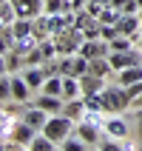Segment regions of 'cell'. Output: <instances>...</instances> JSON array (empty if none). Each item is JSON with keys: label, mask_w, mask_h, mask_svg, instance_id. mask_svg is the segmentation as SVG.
Segmentation results:
<instances>
[{"label": "cell", "mask_w": 142, "mask_h": 151, "mask_svg": "<svg viewBox=\"0 0 142 151\" xmlns=\"http://www.w3.org/2000/svg\"><path fill=\"white\" fill-rule=\"evenodd\" d=\"M125 109H131V94L125 86H105L102 88V111L105 114H122Z\"/></svg>", "instance_id": "cell-1"}, {"label": "cell", "mask_w": 142, "mask_h": 151, "mask_svg": "<svg viewBox=\"0 0 142 151\" xmlns=\"http://www.w3.org/2000/svg\"><path fill=\"white\" fill-rule=\"evenodd\" d=\"M71 128H74V120L60 111V114H51V117H49V123H46V128H43V134L51 137V140L60 145L68 134H71Z\"/></svg>", "instance_id": "cell-2"}, {"label": "cell", "mask_w": 142, "mask_h": 151, "mask_svg": "<svg viewBox=\"0 0 142 151\" xmlns=\"http://www.w3.org/2000/svg\"><path fill=\"white\" fill-rule=\"evenodd\" d=\"M54 40H57V51L60 54H80V49H83V43H85V34H83V29L71 26L66 34H60Z\"/></svg>", "instance_id": "cell-3"}, {"label": "cell", "mask_w": 142, "mask_h": 151, "mask_svg": "<svg viewBox=\"0 0 142 151\" xmlns=\"http://www.w3.org/2000/svg\"><path fill=\"white\" fill-rule=\"evenodd\" d=\"M102 131H105V128L97 126V123H91V120H80V123H77V134L85 140V145H88V148H100Z\"/></svg>", "instance_id": "cell-4"}, {"label": "cell", "mask_w": 142, "mask_h": 151, "mask_svg": "<svg viewBox=\"0 0 142 151\" xmlns=\"http://www.w3.org/2000/svg\"><path fill=\"white\" fill-rule=\"evenodd\" d=\"M34 134H37V131H34L29 123H23V120H20L17 126H11V134H9V137H11V145L6 143V151H9V148H20V145H23V148H29V143L34 140Z\"/></svg>", "instance_id": "cell-5"}, {"label": "cell", "mask_w": 142, "mask_h": 151, "mask_svg": "<svg viewBox=\"0 0 142 151\" xmlns=\"http://www.w3.org/2000/svg\"><path fill=\"white\" fill-rule=\"evenodd\" d=\"M34 106L43 111H49V114H60L63 111V97L60 94H46V91H37V97H34Z\"/></svg>", "instance_id": "cell-6"}, {"label": "cell", "mask_w": 142, "mask_h": 151, "mask_svg": "<svg viewBox=\"0 0 142 151\" xmlns=\"http://www.w3.org/2000/svg\"><path fill=\"white\" fill-rule=\"evenodd\" d=\"M114 26H117L119 34H128V37L136 40V32L142 29V20H139V14H119V20Z\"/></svg>", "instance_id": "cell-7"}, {"label": "cell", "mask_w": 142, "mask_h": 151, "mask_svg": "<svg viewBox=\"0 0 142 151\" xmlns=\"http://www.w3.org/2000/svg\"><path fill=\"white\" fill-rule=\"evenodd\" d=\"M102 128H105V137H117V140H125V137H128V131H131V128H128V123L119 117V114L108 117Z\"/></svg>", "instance_id": "cell-8"}, {"label": "cell", "mask_w": 142, "mask_h": 151, "mask_svg": "<svg viewBox=\"0 0 142 151\" xmlns=\"http://www.w3.org/2000/svg\"><path fill=\"white\" fill-rule=\"evenodd\" d=\"M31 86L26 83V77H11V100L14 103H29L31 100Z\"/></svg>", "instance_id": "cell-9"}, {"label": "cell", "mask_w": 142, "mask_h": 151, "mask_svg": "<svg viewBox=\"0 0 142 151\" xmlns=\"http://www.w3.org/2000/svg\"><path fill=\"white\" fill-rule=\"evenodd\" d=\"M49 111H43V109H37V106H31V109L23 114V123H29V126L34 128V131H43L46 128V123H49Z\"/></svg>", "instance_id": "cell-10"}, {"label": "cell", "mask_w": 142, "mask_h": 151, "mask_svg": "<svg viewBox=\"0 0 142 151\" xmlns=\"http://www.w3.org/2000/svg\"><path fill=\"white\" fill-rule=\"evenodd\" d=\"M17 9V17H37L43 12V0H11Z\"/></svg>", "instance_id": "cell-11"}, {"label": "cell", "mask_w": 142, "mask_h": 151, "mask_svg": "<svg viewBox=\"0 0 142 151\" xmlns=\"http://www.w3.org/2000/svg\"><path fill=\"white\" fill-rule=\"evenodd\" d=\"M23 77H26V83L31 86L34 91H40V88H43V83H46V77H49V74H46V68H43V66H26Z\"/></svg>", "instance_id": "cell-12"}, {"label": "cell", "mask_w": 142, "mask_h": 151, "mask_svg": "<svg viewBox=\"0 0 142 151\" xmlns=\"http://www.w3.org/2000/svg\"><path fill=\"white\" fill-rule=\"evenodd\" d=\"M142 80V66H128V68H122V71H117V83L119 86H136Z\"/></svg>", "instance_id": "cell-13"}, {"label": "cell", "mask_w": 142, "mask_h": 151, "mask_svg": "<svg viewBox=\"0 0 142 151\" xmlns=\"http://www.w3.org/2000/svg\"><path fill=\"white\" fill-rule=\"evenodd\" d=\"M105 77H97V74H83L80 77V86H83V94H100L102 88H105V83H102Z\"/></svg>", "instance_id": "cell-14"}, {"label": "cell", "mask_w": 142, "mask_h": 151, "mask_svg": "<svg viewBox=\"0 0 142 151\" xmlns=\"http://www.w3.org/2000/svg\"><path fill=\"white\" fill-rule=\"evenodd\" d=\"M63 114H68L74 123H80V120H83V114H85V100H83V97L66 100V106H63Z\"/></svg>", "instance_id": "cell-15"}, {"label": "cell", "mask_w": 142, "mask_h": 151, "mask_svg": "<svg viewBox=\"0 0 142 151\" xmlns=\"http://www.w3.org/2000/svg\"><path fill=\"white\" fill-rule=\"evenodd\" d=\"M74 97H83L80 77H66L63 74V100H74Z\"/></svg>", "instance_id": "cell-16"}, {"label": "cell", "mask_w": 142, "mask_h": 151, "mask_svg": "<svg viewBox=\"0 0 142 151\" xmlns=\"http://www.w3.org/2000/svg\"><path fill=\"white\" fill-rule=\"evenodd\" d=\"M54 148H60V145L54 143L51 137H46L43 131H37V134H34V140L29 143V151H54Z\"/></svg>", "instance_id": "cell-17"}, {"label": "cell", "mask_w": 142, "mask_h": 151, "mask_svg": "<svg viewBox=\"0 0 142 151\" xmlns=\"http://www.w3.org/2000/svg\"><path fill=\"white\" fill-rule=\"evenodd\" d=\"M88 71H91V74H97V77H108L111 71H114V66H111L108 54H105V57H94V60H91V66H88Z\"/></svg>", "instance_id": "cell-18"}, {"label": "cell", "mask_w": 142, "mask_h": 151, "mask_svg": "<svg viewBox=\"0 0 142 151\" xmlns=\"http://www.w3.org/2000/svg\"><path fill=\"white\" fill-rule=\"evenodd\" d=\"M14 20H17L14 3H11V0H3V3H0V26H11Z\"/></svg>", "instance_id": "cell-19"}, {"label": "cell", "mask_w": 142, "mask_h": 151, "mask_svg": "<svg viewBox=\"0 0 142 151\" xmlns=\"http://www.w3.org/2000/svg\"><path fill=\"white\" fill-rule=\"evenodd\" d=\"M26 63V57L23 54H17L14 49L11 51H3V71H14V68H20Z\"/></svg>", "instance_id": "cell-20"}, {"label": "cell", "mask_w": 142, "mask_h": 151, "mask_svg": "<svg viewBox=\"0 0 142 151\" xmlns=\"http://www.w3.org/2000/svg\"><path fill=\"white\" fill-rule=\"evenodd\" d=\"M40 91H46V94H60V97H63V74L46 77V83H43Z\"/></svg>", "instance_id": "cell-21"}, {"label": "cell", "mask_w": 142, "mask_h": 151, "mask_svg": "<svg viewBox=\"0 0 142 151\" xmlns=\"http://www.w3.org/2000/svg\"><path fill=\"white\" fill-rule=\"evenodd\" d=\"M60 148H63V151H85L88 145H85V140H83L80 134H77V137H71V134H68L66 140L60 143Z\"/></svg>", "instance_id": "cell-22"}, {"label": "cell", "mask_w": 142, "mask_h": 151, "mask_svg": "<svg viewBox=\"0 0 142 151\" xmlns=\"http://www.w3.org/2000/svg\"><path fill=\"white\" fill-rule=\"evenodd\" d=\"M108 46H111V51H128V49H134V37H128V34H117Z\"/></svg>", "instance_id": "cell-23"}, {"label": "cell", "mask_w": 142, "mask_h": 151, "mask_svg": "<svg viewBox=\"0 0 142 151\" xmlns=\"http://www.w3.org/2000/svg\"><path fill=\"white\" fill-rule=\"evenodd\" d=\"M119 14H122V12H119L117 6H111V3H108V6L100 12V20H102V23H117V20H119Z\"/></svg>", "instance_id": "cell-24"}, {"label": "cell", "mask_w": 142, "mask_h": 151, "mask_svg": "<svg viewBox=\"0 0 142 151\" xmlns=\"http://www.w3.org/2000/svg\"><path fill=\"white\" fill-rule=\"evenodd\" d=\"M0 97H3V103H9V97H11V77H9V71H3V77H0Z\"/></svg>", "instance_id": "cell-25"}, {"label": "cell", "mask_w": 142, "mask_h": 151, "mask_svg": "<svg viewBox=\"0 0 142 151\" xmlns=\"http://www.w3.org/2000/svg\"><path fill=\"white\" fill-rule=\"evenodd\" d=\"M63 3L66 0H43V12L46 14H60L63 12Z\"/></svg>", "instance_id": "cell-26"}, {"label": "cell", "mask_w": 142, "mask_h": 151, "mask_svg": "<svg viewBox=\"0 0 142 151\" xmlns=\"http://www.w3.org/2000/svg\"><path fill=\"white\" fill-rule=\"evenodd\" d=\"M131 109H134V111H142V94H136L134 100H131Z\"/></svg>", "instance_id": "cell-27"}, {"label": "cell", "mask_w": 142, "mask_h": 151, "mask_svg": "<svg viewBox=\"0 0 142 151\" xmlns=\"http://www.w3.org/2000/svg\"><path fill=\"white\" fill-rule=\"evenodd\" d=\"M136 3H139V9H142V0H136Z\"/></svg>", "instance_id": "cell-28"}, {"label": "cell", "mask_w": 142, "mask_h": 151, "mask_svg": "<svg viewBox=\"0 0 142 151\" xmlns=\"http://www.w3.org/2000/svg\"><path fill=\"white\" fill-rule=\"evenodd\" d=\"M139 49H142V37H139Z\"/></svg>", "instance_id": "cell-29"}]
</instances>
